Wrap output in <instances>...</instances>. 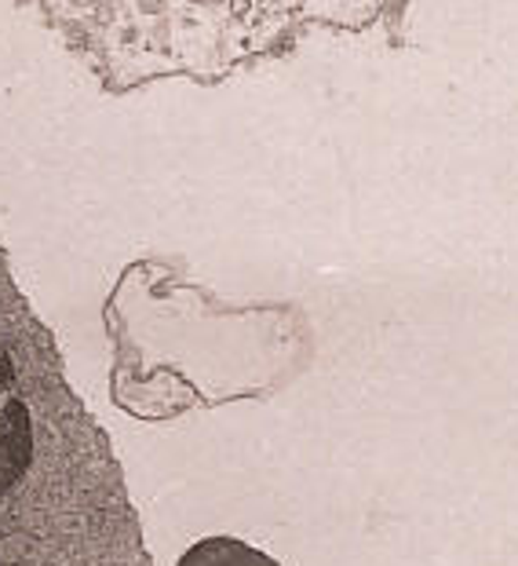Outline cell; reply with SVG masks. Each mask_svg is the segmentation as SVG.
Listing matches in <instances>:
<instances>
[{
    "instance_id": "6da1fadb",
    "label": "cell",
    "mask_w": 518,
    "mask_h": 566,
    "mask_svg": "<svg viewBox=\"0 0 518 566\" xmlns=\"http://www.w3.org/2000/svg\"><path fill=\"white\" fill-rule=\"evenodd\" d=\"M33 413L22 391L15 344L0 318V512L15 497L33 464Z\"/></svg>"
},
{
    "instance_id": "7a4b0ae2",
    "label": "cell",
    "mask_w": 518,
    "mask_h": 566,
    "mask_svg": "<svg viewBox=\"0 0 518 566\" xmlns=\"http://www.w3.org/2000/svg\"><path fill=\"white\" fill-rule=\"evenodd\" d=\"M176 566H278L267 552L245 545L237 537H204Z\"/></svg>"
}]
</instances>
